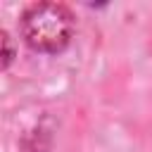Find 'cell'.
I'll list each match as a JSON object with an SVG mask.
<instances>
[{
	"mask_svg": "<svg viewBox=\"0 0 152 152\" xmlns=\"http://www.w3.org/2000/svg\"><path fill=\"white\" fill-rule=\"evenodd\" d=\"M21 36L36 52L55 55L74 36V17L59 2H36L21 14Z\"/></svg>",
	"mask_w": 152,
	"mask_h": 152,
	"instance_id": "6da1fadb",
	"label": "cell"
}]
</instances>
